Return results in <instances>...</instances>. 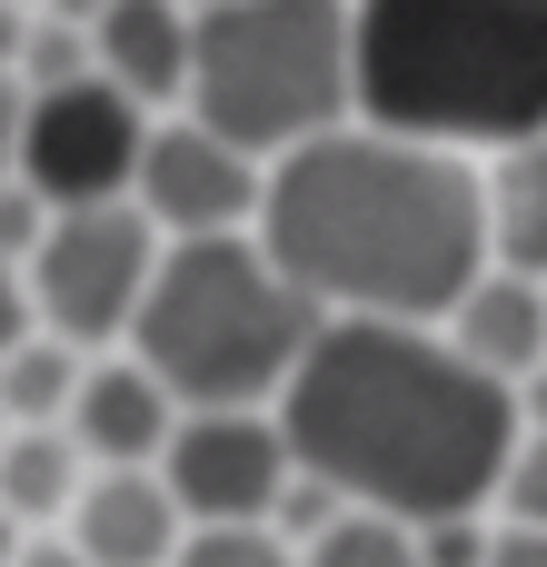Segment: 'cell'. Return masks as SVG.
<instances>
[{
  "mask_svg": "<svg viewBox=\"0 0 547 567\" xmlns=\"http://www.w3.org/2000/svg\"><path fill=\"white\" fill-rule=\"evenodd\" d=\"M279 429L299 468L329 478L349 508L438 528L498 508V478L518 458V389L478 379L438 329L329 319L279 399Z\"/></svg>",
  "mask_w": 547,
  "mask_h": 567,
  "instance_id": "cell-1",
  "label": "cell"
},
{
  "mask_svg": "<svg viewBox=\"0 0 547 567\" xmlns=\"http://www.w3.org/2000/svg\"><path fill=\"white\" fill-rule=\"evenodd\" d=\"M259 249L329 319H389V329L458 319V299L498 269L488 189L458 169V150H419L369 120H349L269 169Z\"/></svg>",
  "mask_w": 547,
  "mask_h": 567,
  "instance_id": "cell-2",
  "label": "cell"
},
{
  "mask_svg": "<svg viewBox=\"0 0 547 567\" xmlns=\"http://www.w3.org/2000/svg\"><path fill=\"white\" fill-rule=\"evenodd\" d=\"M359 120L419 150L547 140V0H359Z\"/></svg>",
  "mask_w": 547,
  "mask_h": 567,
  "instance_id": "cell-3",
  "label": "cell"
},
{
  "mask_svg": "<svg viewBox=\"0 0 547 567\" xmlns=\"http://www.w3.org/2000/svg\"><path fill=\"white\" fill-rule=\"evenodd\" d=\"M319 329H329V309L299 299L259 239H179V249H159L130 349L179 409H269V399H289Z\"/></svg>",
  "mask_w": 547,
  "mask_h": 567,
  "instance_id": "cell-4",
  "label": "cell"
},
{
  "mask_svg": "<svg viewBox=\"0 0 547 567\" xmlns=\"http://www.w3.org/2000/svg\"><path fill=\"white\" fill-rule=\"evenodd\" d=\"M359 110V10L349 0H219L199 10L189 120L249 159H289Z\"/></svg>",
  "mask_w": 547,
  "mask_h": 567,
  "instance_id": "cell-5",
  "label": "cell"
},
{
  "mask_svg": "<svg viewBox=\"0 0 547 567\" xmlns=\"http://www.w3.org/2000/svg\"><path fill=\"white\" fill-rule=\"evenodd\" d=\"M149 279H159V229L140 219V199L60 209L50 239H40V259H30V309L50 319V339L100 349V339H130L140 329Z\"/></svg>",
  "mask_w": 547,
  "mask_h": 567,
  "instance_id": "cell-6",
  "label": "cell"
},
{
  "mask_svg": "<svg viewBox=\"0 0 547 567\" xmlns=\"http://www.w3.org/2000/svg\"><path fill=\"white\" fill-rule=\"evenodd\" d=\"M140 159H149V120H140L130 90L80 80V90H40L30 100L20 179L50 209H110V199H130L140 189Z\"/></svg>",
  "mask_w": 547,
  "mask_h": 567,
  "instance_id": "cell-7",
  "label": "cell"
},
{
  "mask_svg": "<svg viewBox=\"0 0 547 567\" xmlns=\"http://www.w3.org/2000/svg\"><path fill=\"white\" fill-rule=\"evenodd\" d=\"M159 478H169L189 528H269L289 478H299V449L269 409H189Z\"/></svg>",
  "mask_w": 547,
  "mask_h": 567,
  "instance_id": "cell-8",
  "label": "cell"
},
{
  "mask_svg": "<svg viewBox=\"0 0 547 567\" xmlns=\"http://www.w3.org/2000/svg\"><path fill=\"white\" fill-rule=\"evenodd\" d=\"M130 199L169 239H239V219H259V199H269V169L249 150H229L219 130L169 120V130H149V159H140Z\"/></svg>",
  "mask_w": 547,
  "mask_h": 567,
  "instance_id": "cell-9",
  "label": "cell"
},
{
  "mask_svg": "<svg viewBox=\"0 0 547 567\" xmlns=\"http://www.w3.org/2000/svg\"><path fill=\"white\" fill-rule=\"evenodd\" d=\"M70 548L90 567H179L189 518H179L159 468H100L80 488V508H70Z\"/></svg>",
  "mask_w": 547,
  "mask_h": 567,
  "instance_id": "cell-10",
  "label": "cell"
},
{
  "mask_svg": "<svg viewBox=\"0 0 547 567\" xmlns=\"http://www.w3.org/2000/svg\"><path fill=\"white\" fill-rule=\"evenodd\" d=\"M179 419H189V409H179L140 359H110V369H90V379H80L70 439H80V458H100V468H149V458H169Z\"/></svg>",
  "mask_w": 547,
  "mask_h": 567,
  "instance_id": "cell-11",
  "label": "cell"
},
{
  "mask_svg": "<svg viewBox=\"0 0 547 567\" xmlns=\"http://www.w3.org/2000/svg\"><path fill=\"white\" fill-rule=\"evenodd\" d=\"M448 349H458L478 379H498V389H528V379L547 369V279L488 269V279L458 299V319H448Z\"/></svg>",
  "mask_w": 547,
  "mask_h": 567,
  "instance_id": "cell-12",
  "label": "cell"
},
{
  "mask_svg": "<svg viewBox=\"0 0 547 567\" xmlns=\"http://www.w3.org/2000/svg\"><path fill=\"white\" fill-rule=\"evenodd\" d=\"M100 40V80L130 100H189V60H199V10L189 0H110Z\"/></svg>",
  "mask_w": 547,
  "mask_h": 567,
  "instance_id": "cell-13",
  "label": "cell"
},
{
  "mask_svg": "<svg viewBox=\"0 0 547 567\" xmlns=\"http://www.w3.org/2000/svg\"><path fill=\"white\" fill-rule=\"evenodd\" d=\"M488 249H498V269L547 279V140L498 150V179H488Z\"/></svg>",
  "mask_w": 547,
  "mask_h": 567,
  "instance_id": "cell-14",
  "label": "cell"
},
{
  "mask_svg": "<svg viewBox=\"0 0 547 567\" xmlns=\"http://www.w3.org/2000/svg\"><path fill=\"white\" fill-rule=\"evenodd\" d=\"M80 439L70 429H10L0 439V508L20 518V528H40V518H60V508H80Z\"/></svg>",
  "mask_w": 547,
  "mask_h": 567,
  "instance_id": "cell-15",
  "label": "cell"
},
{
  "mask_svg": "<svg viewBox=\"0 0 547 567\" xmlns=\"http://www.w3.org/2000/svg\"><path fill=\"white\" fill-rule=\"evenodd\" d=\"M80 379H90V369H80V349L30 329V339L0 359V419H10V429H60V419L80 409Z\"/></svg>",
  "mask_w": 547,
  "mask_h": 567,
  "instance_id": "cell-16",
  "label": "cell"
},
{
  "mask_svg": "<svg viewBox=\"0 0 547 567\" xmlns=\"http://www.w3.org/2000/svg\"><path fill=\"white\" fill-rule=\"evenodd\" d=\"M299 567H419V528H399L379 508H349L319 548H299Z\"/></svg>",
  "mask_w": 547,
  "mask_h": 567,
  "instance_id": "cell-17",
  "label": "cell"
},
{
  "mask_svg": "<svg viewBox=\"0 0 547 567\" xmlns=\"http://www.w3.org/2000/svg\"><path fill=\"white\" fill-rule=\"evenodd\" d=\"M179 567H299V548L279 528H189Z\"/></svg>",
  "mask_w": 547,
  "mask_h": 567,
  "instance_id": "cell-18",
  "label": "cell"
},
{
  "mask_svg": "<svg viewBox=\"0 0 547 567\" xmlns=\"http://www.w3.org/2000/svg\"><path fill=\"white\" fill-rule=\"evenodd\" d=\"M498 528H547V439L518 429V458L498 478Z\"/></svg>",
  "mask_w": 547,
  "mask_h": 567,
  "instance_id": "cell-19",
  "label": "cell"
},
{
  "mask_svg": "<svg viewBox=\"0 0 547 567\" xmlns=\"http://www.w3.org/2000/svg\"><path fill=\"white\" fill-rule=\"evenodd\" d=\"M50 219H60V209H50L30 179H0V259H40Z\"/></svg>",
  "mask_w": 547,
  "mask_h": 567,
  "instance_id": "cell-20",
  "label": "cell"
},
{
  "mask_svg": "<svg viewBox=\"0 0 547 567\" xmlns=\"http://www.w3.org/2000/svg\"><path fill=\"white\" fill-rule=\"evenodd\" d=\"M488 548H498V528H478V518L419 528V567H488Z\"/></svg>",
  "mask_w": 547,
  "mask_h": 567,
  "instance_id": "cell-21",
  "label": "cell"
},
{
  "mask_svg": "<svg viewBox=\"0 0 547 567\" xmlns=\"http://www.w3.org/2000/svg\"><path fill=\"white\" fill-rule=\"evenodd\" d=\"M20 130H30V80L0 70V179H20Z\"/></svg>",
  "mask_w": 547,
  "mask_h": 567,
  "instance_id": "cell-22",
  "label": "cell"
},
{
  "mask_svg": "<svg viewBox=\"0 0 547 567\" xmlns=\"http://www.w3.org/2000/svg\"><path fill=\"white\" fill-rule=\"evenodd\" d=\"M20 339H30V289H20V279H10V259H0V359H10Z\"/></svg>",
  "mask_w": 547,
  "mask_h": 567,
  "instance_id": "cell-23",
  "label": "cell"
},
{
  "mask_svg": "<svg viewBox=\"0 0 547 567\" xmlns=\"http://www.w3.org/2000/svg\"><path fill=\"white\" fill-rule=\"evenodd\" d=\"M488 567H547V528H498Z\"/></svg>",
  "mask_w": 547,
  "mask_h": 567,
  "instance_id": "cell-24",
  "label": "cell"
},
{
  "mask_svg": "<svg viewBox=\"0 0 547 567\" xmlns=\"http://www.w3.org/2000/svg\"><path fill=\"white\" fill-rule=\"evenodd\" d=\"M20 567H90V558H80L70 538H30V548H20Z\"/></svg>",
  "mask_w": 547,
  "mask_h": 567,
  "instance_id": "cell-25",
  "label": "cell"
},
{
  "mask_svg": "<svg viewBox=\"0 0 547 567\" xmlns=\"http://www.w3.org/2000/svg\"><path fill=\"white\" fill-rule=\"evenodd\" d=\"M518 429H538V439H547V369L518 389Z\"/></svg>",
  "mask_w": 547,
  "mask_h": 567,
  "instance_id": "cell-26",
  "label": "cell"
},
{
  "mask_svg": "<svg viewBox=\"0 0 547 567\" xmlns=\"http://www.w3.org/2000/svg\"><path fill=\"white\" fill-rule=\"evenodd\" d=\"M50 20H70V30L90 20V30H100V20H110V0H50Z\"/></svg>",
  "mask_w": 547,
  "mask_h": 567,
  "instance_id": "cell-27",
  "label": "cell"
},
{
  "mask_svg": "<svg viewBox=\"0 0 547 567\" xmlns=\"http://www.w3.org/2000/svg\"><path fill=\"white\" fill-rule=\"evenodd\" d=\"M20 60H30V30H20V20L0 10V70H20Z\"/></svg>",
  "mask_w": 547,
  "mask_h": 567,
  "instance_id": "cell-28",
  "label": "cell"
},
{
  "mask_svg": "<svg viewBox=\"0 0 547 567\" xmlns=\"http://www.w3.org/2000/svg\"><path fill=\"white\" fill-rule=\"evenodd\" d=\"M20 548H30V538H20V518L0 508V567H20Z\"/></svg>",
  "mask_w": 547,
  "mask_h": 567,
  "instance_id": "cell-29",
  "label": "cell"
},
{
  "mask_svg": "<svg viewBox=\"0 0 547 567\" xmlns=\"http://www.w3.org/2000/svg\"><path fill=\"white\" fill-rule=\"evenodd\" d=\"M189 10H219V0H189Z\"/></svg>",
  "mask_w": 547,
  "mask_h": 567,
  "instance_id": "cell-30",
  "label": "cell"
},
{
  "mask_svg": "<svg viewBox=\"0 0 547 567\" xmlns=\"http://www.w3.org/2000/svg\"><path fill=\"white\" fill-rule=\"evenodd\" d=\"M349 10H359V0H349Z\"/></svg>",
  "mask_w": 547,
  "mask_h": 567,
  "instance_id": "cell-31",
  "label": "cell"
}]
</instances>
